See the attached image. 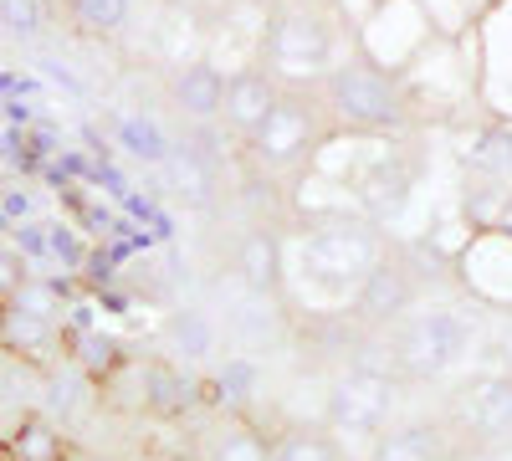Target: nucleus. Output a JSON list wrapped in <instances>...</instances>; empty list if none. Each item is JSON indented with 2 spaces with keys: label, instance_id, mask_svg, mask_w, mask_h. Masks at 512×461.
I'll use <instances>...</instances> for the list:
<instances>
[{
  "label": "nucleus",
  "instance_id": "nucleus-26",
  "mask_svg": "<svg viewBox=\"0 0 512 461\" xmlns=\"http://www.w3.org/2000/svg\"><path fill=\"white\" fill-rule=\"evenodd\" d=\"M62 461H98V456H88V451H67Z\"/></svg>",
  "mask_w": 512,
  "mask_h": 461
},
{
  "label": "nucleus",
  "instance_id": "nucleus-2",
  "mask_svg": "<svg viewBox=\"0 0 512 461\" xmlns=\"http://www.w3.org/2000/svg\"><path fill=\"white\" fill-rule=\"evenodd\" d=\"M492 313H482L472 298L461 303H415L405 318H395L384 328V349H390V374L395 380H415V385H441V380H466L477 364V354H487L482 344V323Z\"/></svg>",
  "mask_w": 512,
  "mask_h": 461
},
{
  "label": "nucleus",
  "instance_id": "nucleus-23",
  "mask_svg": "<svg viewBox=\"0 0 512 461\" xmlns=\"http://www.w3.org/2000/svg\"><path fill=\"white\" fill-rule=\"evenodd\" d=\"M0 31L31 41L47 31V0H0Z\"/></svg>",
  "mask_w": 512,
  "mask_h": 461
},
{
  "label": "nucleus",
  "instance_id": "nucleus-18",
  "mask_svg": "<svg viewBox=\"0 0 512 461\" xmlns=\"http://www.w3.org/2000/svg\"><path fill=\"white\" fill-rule=\"evenodd\" d=\"M221 339H226L221 318L205 313V308H180V313H169V323H164V344H169V354H175L180 364L216 359L221 354Z\"/></svg>",
  "mask_w": 512,
  "mask_h": 461
},
{
  "label": "nucleus",
  "instance_id": "nucleus-22",
  "mask_svg": "<svg viewBox=\"0 0 512 461\" xmlns=\"http://www.w3.org/2000/svg\"><path fill=\"white\" fill-rule=\"evenodd\" d=\"M67 16L82 36H118L134 16V0H67Z\"/></svg>",
  "mask_w": 512,
  "mask_h": 461
},
{
  "label": "nucleus",
  "instance_id": "nucleus-12",
  "mask_svg": "<svg viewBox=\"0 0 512 461\" xmlns=\"http://www.w3.org/2000/svg\"><path fill=\"white\" fill-rule=\"evenodd\" d=\"M221 328H226V344H231L236 354H246V359L272 354V349L282 344L277 298H272V292H251V287L241 282L236 298H231V308H226V318H221Z\"/></svg>",
  "mask_w": 512,
  "mask_h": 461
},
{
  "label": "nucleus",
  "instance_id": "nucleus-13",
  "mask_svg": "<svg viewBox=\"0 0 512 461\" xmlns=\"http://www.w3.org/2000/svg\"><path fill=\"white\" fill-rule=\"evenodd\" d=\"M364 461H466V451H461L456 431L441 415V421H400V426H390Z\"/></svg>",
  "mask_w": 512,
  "mask_h": 461
},
{
  "label": "nucleus",
  "instance_id": "nucleus-17",
  "mask_svg": "<svg viewBox=\"0 0 512 461\" xmlns=\"http://www.w3.org/2000/svg\"><path fill=\"white\" fill-rule=\"evenodd\" d=\"M113 144L134 159V164H149V170H159V164L175 154L180 139L169 134L149 108H123V113L113 118Z\"/></svg>",
  "mask_w": 512,
  "mask_h": 461
},
{
  "label": "nucleus",
  "instance_id": "nucleus-19",
  "mask_svg": "<svg viewBox=\"0 0 512 461\" xmlns=\"http://www.w3.org/2000/svg\"><path fill=\"white\" fill-rule=\"evenodd\" d=\"M236 277L251 287V292H282V236L256 226L241 236V251H236Z\"/></svg>",
  "mask_w": 512,
  "mask_h": 461
},
{
  "label": "nucleus",
  "instance_id": "nucleus-29",
  "mask_svg": "<svg viewBox=\"0 0 512 461\" xmlns=\"http://www.w3.org/2000/svg\"><path fill=\"white\" fill-rule=\"evenodd\" d=\"M0 308H6V303H0Z\"/></svg>",
  "mask_w": 512,
  "mask_h": 461
},
{
  "label": "nucleus",
  "instance_id": "nucleus-21",
  "mask_svg": "<svg viewBox=\"0 0 512 461\" xmlns=\"http://www.w3.org/2000/svg\"><path fill=\"white\" fill-rule=\"evenodd\" d=\"M205 461H272V441L246 421H226L205 441Z\"/></svg>",
  "mask_w": 512,
  "mask_h": 461
},
{
  "label": "nucleus",
  "instance_id": "nucleus-15",
  "mask_svg": "<svg viewBox=\"0 0 512 461\" xmlns=\"http://www.w3.org/2000/svg\"><path fill=\"white\" fill-rule=\"evenodd\" d=\"M282 93H287V88H282L267 67H246V72L226 77V113H221V123H226L236 139H251V134L267 123V113L277 108Z\"/></svg>",
  "mask_w": 512,
  "mask_h": 461
},
{
  "label": "nucleus",
  "instance_id": "nucleus-24",
  "mask_svg": "<svg viewBox=\"0 0 512 461\" xmlns=\"http://www.w3.org/2000/svg\"><path fill=\"white\" fill-rule=\"evenodd\" d=\"M21 282H26V257L11 241H0V303H6Z\"/></svg>",
  "mask_w": 512,
  "mask_h": 461
},
{
  "label": "nucleus",
  "instance_id": "nucleus-4",
  "mask_svg": "<svg viewBox=\"0 0 512 461\" xmlns=\"http://www.w3.org/2000/svg\"><path fill=\"white\" fill-rule=\"evenodd\" d=\"M313 93L338 134H410L415 129L400 77L364 62L359 52L344 67H333Z\"/></svg>",
  "mask_w": 512,
  "mask_h": 461
},
{
  "label": "nucleus",
  "instance_id": "nucleus-9",
  "mask_svg": "<svg viewBox=\"0 0 512 461\" xmlns=\"http://www.w3.org/2000/svg\"><path fill=\"white\" fill-rule=\"evenodd\" d=\"M456 41H461L466 62L477 72L482 113L512 123V0H492Z\"/></svg>",
  "mask_w": 512,
  "mask_h": 461
},
{
  "label": "nucleus",
  "instance_id": "nucleus-16",
  "mask_svg": "<svg viewBox=\"0 0 512 461\" xmlns=\"http://www.w3.org/2000/svg\"><path fill=\"white\" fill-rule=\"evenodd\" d=\"M159 175H164L169 195H175L180 205H190V211L216 200V159L200 154V144H190V139L175 144V154L159 164Z\"/></svg>",
  "mask_w": 512,
  "mask_h": 461
},
{
  "label": "nucleus",
  "instance_id": "nucleus-8",
  "mask_svg": "<svg viewBox=\"0 0 512 461\" xmlns=\"http://www.w3.org/2000/svg\"><path fill=\"white\" fill-rule=\"evenodd\" d=\"M328 134H333V123H328L318 93H282L277 108L267 113V123L246 139V149L262 170H303Z\"/></svg>",
  "mask_w": 512,
  "mask_h": 461
},
{
  "label": "nucleus",
  "instance_id": "nucleus-1",
  "mask_svg": "<svg viewBox=\"0 0 512 461\" xmlns=\"http://www.w3.org/2000/svg\"><path fill=\"white\" fill-rule=\"evenodd\" d=\"M390 236L369 216L308 221L297 236H282V292H292L308 313H344L359 303V287L384 262Z\"/></svg>",
  "mask_w": 512,
  "mask_h": 461
},
{
  "label": "nucleus",
  "instance_id": "nucleus-10",
  "mask_svg": "<svg viewBox=\"0 0 512 461\" xmlns=\"http://www.w3.org/2000/svg\"><path fill=\"white\" fill-rule=\"evenodd\" d=\"M431 41H436V26H431V16H425L415 0H379V6L359 21V31H354L359 57L384 67V72H395V77L431 47Z\"/></svg>",
  "mask_w": 512,
  "mask_h": 461
},
{
  "label": "nucleus",
  "instance_id": "nucleus-6",
  "mask_svg": "<svg viewBox=\"0 0 512 461\" xmlns=\"http://www.w3.org/2000/svg\"><path fill=\"white\" fill-rule=\"evenodd\" d=\"M395 405H400V380H395L390 369L349 364L344 374H333V385H328V415H323V426L338 436V446H344V451L359 446V456H369L374 441L395 426Z\"/></svg>",
  "mask_w": 512,
  "mask_h": 461
},
{
  "label": "nucleus",
  "instance_id": "nucleus-7",
  "mask_svg": "<svg viewBox=\"0 0 512 461\" xmlns=\"http://www.w3.org/2000/svg\"><path fill=\"white\" fill-rule=\"evenodd\" d=\"M441 415L456 431L466 461L492 456V451H512V369L507 364L472 369L456 385V395H446Z\"/></svg>",
  "mask_w": 512,
  "mask_h": 461
},
{
  "label": "nucleus",
  "instance_id": "nucleus-27",
  "mask_svg": "<svg viewBox=\"0 0 512 461\" xmlns=\"http://www.w3.org/2000/svg\"><path fill=\"white\" fill-rule=\"evenodd\" d=\"M466 6H472V11H477V16H482V11H487V6H492V0H466Z\"/></svg>",
  "mask_w": 512,
  "mask_h": 461
},
{
  "label": "nucleus",
  "instance_id": "nucleus-28",
  "mask_svg": "<svg viewBox=\"0 0 512 461\" xmlns=\"http://www.w3.org/2000/svg\"><path fill=\"white\" fill-rule=\"evenodd\" d=\"M502 354H507V369H512V344H502Z\"/></svg>",
  "mask_w": 512,
  "mask_h": 461
},
{
  "label": "nucleus",
  "instance_id": "nucleus-3",
  "mask_svg": "<svg viewBox=\"0 0 512 461\" xmlns=\"http://www.w3.org/2000/svg\"><path fill=\"white\" fill-rule=\"evenodd\" d=\"M354 26L328 0H277L262 41V67L287 93H313L318 82L354 57Z\"/></svg>",
  "mask_w": 512,
  "mask_h": 461
},
{
  "label": "nucleus",
  "instance_id": "nucleus-25",
  "mask_svg": "<svg viewBox=\"0 0 512 461\" xmlns=\"http://www.w3.org/2000/svg\"><path fill=\"white\" fill-rule=\"evenodd\" d=\"M472 461H512V451H492V456H472Z\"/></svg>",
  "mask_w": 512,
  "mask_h": 461
},
{
  "label": "nucleus",
  "instance_id": "nucleus-20",
  "mask_svg": "<svg viewBox=\"0 0 512 461\" xmlns=\"http://www.w3.org/2000/svg\"><path fill=\"white\" fill-rule=\"evenodd\" d=\"M272 461H354L328 426H287L272 441Z\"/></svg>",
  "mask_w": 512,
  "mask_h": 461
},
{
  "label": "nucleus",
  "instance_id": "nucleus-5",
  "mask_svg": "<svg viewBox=\"0 0 512 461\" xmlns=\"http://www.w3.org/2000/svg\"><path fill=\"white\" fill-rule=\"evenodd\" d=\"M400 88H405V103H410L415 123L436 118V123H446V129H456V123H466L472 113H482L477 72H472V62H466L456 36H436L431 47L400 72Z\"/></svg>",
  "mask_w": 512,
  "mask_h": 461
},
{
  "label": "nucleus",
  "instance_id": "nucleus-14",
  "mask_svg": "<svg viewBox=\"0 0 512 461\" xmlns=\"http://www.w3.org/2000/svg\"><path fill=\"white\" fill-rule=\"evenodd\" d=\"M169 108H175L185 123H195V129L221 123V113H226V72L210 67L205 57L175 67L169 72Z\"/></svg>",
  "mask_w": 512,
  "mask_h": 461
},
{
  "label": "nucleus",
  "instance_id": "nucleus-11",
  "mask_svg": "<svg viewBox=\"0 0 512 461\" xmlns=\"http://www.w3.org/2000/svg\"><path fill=\"white\" fill-rule=\"evenodd\" d=\"M456 282L482 313L512 318V226H477L456 251Z\"/></svg>",
  "mask_w": 512,
  "mask_h": 461
}]
</instances>
